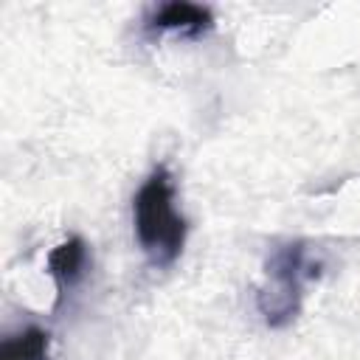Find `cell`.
I'll list each match as a JSON object with an SVG mask.
<instances>
[{"instance_id": "1", "label": "cell", "mask_w": 360, "mask_h": 360, "mask_svg": "<svg viewBox=\"0 0 360 360\" xmlns=\"http://www.w3.org/2000/svg\"><path fill=\"white\" fill-rule=\"evenodd\" d=\"M135 239L152 264H172L186 245V217L174 205V183L166 166H155L132 197Z\"/></svg>"}, {"instance_id": "2", "label": "cell", "mask_w": 360, "mask_h": 360, "mask_svg": "<svg viewBox=\"0 0 360 360\" xmlns=\"http://www.w3.org/2000/svg\"><path fill=\"white\" fill-rule=\"evenodd\" d=\"M321 270L318 262L309 259L304 242L278 245L264 264L267 281L256 292V307L270 329H281L295 321L304 298V284L315 278Z\"/></svg>"}, {"instance_id": "5", "label": "cell", "mask_w": 360, "mask_h": 360, "mask_svg": "<svg viewBox=\"0 0 360 360\" xmlns=\"http://www.w3.org/2000/svg\"><path fill=\"white\" fill-rule=\"evenodd\" d=\"M51 335L39 326H25L22 332L0 343V360H48Z\"/></svg>"}, {"instance_id": "3", "label": "cell", "mask_w": 360, "mask_h": 360, "mask_svg": "<svg viewBox=\"0 0 360 360\" xmlns=\"http://www.w3.org/2000/svg\"><path fill=\"white\" fill-rule=\"evenodd\" d=\"M146 25L155 31H180L186 37H202L205 31H211L214 14H211V8L200 6V3L172 0V3L158 6Z\"/></svg>"}, {"instance_id": "4", "label": "cell", "mask_w": 360, "mask_h": 360, "mask_svg": "<svg viewBox=\"0 0 360 360\" xmlns=\"http://www.w3.org/2000/svg\"><path fill=\"white\" fill-rule=\"evenodd\" d=\"M84 270H87V242L82 236H68L48 253V273L56 281L59 301L65 298L70 287L82 281Z\"/></svg>"}]
</instances>
